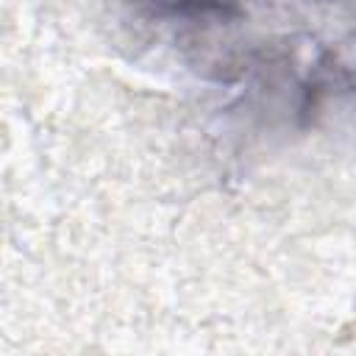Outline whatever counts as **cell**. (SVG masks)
Wrapping results in <instances>:
<instances>
[{"instance_id": "1", "label": "cell", "mask_w": 356, "mask_h": 356, "mask_svg": "<svg viewBox=\"0 0 356 356\" xmlns=\"http://www.w3.org/2000/svg\"><path fill=\"white\" fill-rule=\"evenodd\" d=\"M159 17H209L222 14V0H136Z\"/></svg>"}]
</instances>
